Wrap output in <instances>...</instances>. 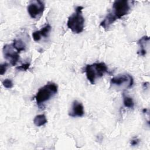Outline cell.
<instances>
[{
	"instance_id": "obj_1",
	"label": "cell",
	"mask_w": 150,
	"mask_h": 150,
	"mask_svg": "<svg viewBox=\"0 0 150 150\" xmlns=\"http://www.w3.org/2000/svg\"><path fill=\"white\" fill-rule=\"evenodd\" d=\"M131 9L130 4L127 0H117L112 4V10L107 14L100 23V26L107 29L117 19L127 15Z\"/></svg>"
},
{
	"instance_id": "obj_2",
	"label": "cell",
	"mask_w": 150,
	"mask_h": 150,
	"mask_svg": "<svg viewBox=\"0 0 150 150\" xmlns=\"http://www.w3.org/2000/svg\"><path fill=\"white\" fill-rule=\"evenodd\" d=\"M83 9V6H77L74 12L69 17L67 20V27L72 32L76 34L82 32L84 30L85 20L82 13Z\"/></svg>"
},
{
	"instance_id": "obj_3",
	"label": "cell",
	"mask_w": 150,
	"mask_h": 150,
	"mask_svg": "<svg viewBox=\"0 0 150 150\" xmlns=\"http://www.w3.org/2000/svg\"><path fill=\"white\" fill-rule=\"evenodd\" d=\"M87 79L91 84H94L97 79L102 77L104 74L108 73L107 65L103 62L94 63L87 64L85 67Z\"/></svg>"
},
{
	"instance_id": "obj_4",
	"label": "cell",
	"mask_w": 150,
	"mask_h": 150,
	"mask_svg": "<svg viewBox=\"0 0 150 150\" xmlns=\"http://www.w3.org/2000/svg\"><path fill=\"white\" fill-rule=\"evenodd\" d=\"M58 87L54 83H48L40 88L35 96L37 104L40 106L52 98L57 92Z\"/></svg>"
},
{
	"instance_id": "obj_5",
	"label": "cell",
	"mask_w": 150,
	"mask_h": 150,
	"mask_svg": "<svg viewBox=\"0 0 150 150\" xmlns=\"http://www.w3.org/2000/svg\"><path fill=\"white\" fill-rule=\"evenodd\" d=\"M29 16L33 19L40 18L45 10V4L41 1H30L27 8Z\"/></svg>"
},
{
	"instance_id": "obj_6",
	"label": "cell",
	"mask_w": 150,
	"mask_h": 150,
	"mask_svg": "<svg viewBox=\"0 0 150 150\" xmlns=\"http://www.w3.org/2000/svg\"><path fill=\"white\" fill-rule=\"evenodd\" d=\"M110 84L116 87L125 86V88H130L134 84V79L128 74H122L112 77L110 80Z\"/></svg>"
},
{
	"instance_id": "obj_7",
	"label": "cell",
	"mask_w": 150,
	"mask_h": 150,
	"mask_svg": "<svg viewBox=\"0 0 150 150\" xmlns=\"http://www.w3.org/2000/svg\"><path fill=\"white\" fill-rule=\"evenodd\" d=\"M3 53L4 57L10 62L12 66H15L19 60V53L13 47L12 44L4 46Z\"/></svg>"
},
{
	"instance_id": "obj_8",
	"label": "cell",
	"mask_w": 150,
	"mask_h": 150,
	"mask_svg": "<svg viewBox=\"0 0 150 150\" xmlns=\"http://www.w3.org/2000/svg\"><path fill=\"white\" fill-rule=\"evenodd\" d=\"M84 114V106L83 104L77 100H74L72 103L71 109L69 112L71 117H81Z\"/></svg>"
},
{
	"instance_id": "obj_9",
	"label": "cell",
	"mask_w": 150,
	"mask_h": 150,
	"mask_svg": "<svg viewBox=\"0 0 150 150\" xmlns=\"http://www.w3.org/2000/svg\"><path fill=\"white\" fill-rule=\"evenodd\" d=\"M52 27L47 23L45 26H43L40 30L35 31L32 33V38L35 42L39 41L42 37L47 38L49 34V32L51 31Z\"/></svg>"
},
{
	"instance_id": "obj_10",
	"label": "cell",
	"mask_w": 150,
	"mask_h": 150,
	"mask_svg": "<svg viewBox=\"0 0 150 150\" xmlns=\"http://www.w3.org/2000/svg\"><path fill=\"white\" fill-rule=\"evenodd\" d=\"M149 38L147 36H144L142 37L138 42L139 45V50L138 52V53L141 56H145L146 53V46L148 43Z\"/></svg>"
},
{
	"instance_id": "obj_11",
	"label": "cell",
	"mask_w": 150,
	"mask_h": 150,
	"mask_svg": "<svg viewBox=\"0 0 150 150\" xmlns=\"http://www.w3.org/2000/svg\"><path fill=\"white\" fill-rule=\"evenodd\" d=\"M12 46L19 53H20L21 51L25 50L26 49V45L25 43L21 39L13 40V43H12Z\"/></svg>"
},
{
	"instance_id": "obj_12",
	"label": "cell",
	"mask_w": 150,
	"mask_h": 150,
	"mask_svg": "<svg viewBox=\"0 0 150 150\" xmlns=\"http://www.w3.org/2000/svg\"><path fill=\"white\" fill-rule=\"evenodd\" d=\"M47 121L45 114H39L35 116L33 120L34 124L37 127H41L47 123Z\"/></svg>"
},
{
	"instance_id": "obj_13",
	"label": "cell",
	"mask_w": 150,
	"mask_h": 150,
	"mask_svg": "<svg viewBox=\"0 0 150 150\" xmlns=\"http://www.w3.org/2000/svg\"><path fill=\"white\" fill-rule=\"evenodd\" d=\"M122 98H123V103L125 107L132 108L134 106V103L132 98L127 95L125 93L122 94Z\"/></svg>"
},
{
	"instance_id": "obj_14",
	"label": "cell",
	"mask_w": 150,
	"mask_h": 150,
	"mask_svg": "<svg viewBox=\"0 0 150 150\" xmlns=\"http://www.w3.org/2000/svg\"><path fill=\"white\" fill-rule=\"evenodd\" d=\"M3 86L6 88H11L13 86V83L12 80L9 79H6L2 81Z\"/></svg>"
},
{
	"instance_id": "obj_15",
	"label": "cell",
	"mask_w": 150,
	"mask_h": 150,
	"mask_svg": "<svg viewBox=\"0 0 150 150\" xmlns=\"http://www.w3.org/2000/svg\"><path fill=\"white\" fill-rule=\"evenodd\" d=\"M30 67V63H23L22 65L16 67V69L19 71H26Z\"/></svg>"
},
{
	"instance_id": "obj_16",
	"label": "cell",
	"mask_w": 150,
	"mask_h": 150,
	"mask_svg": "<svg viewBox=\"0 0 150 150\" xmlns=\"http://www.w3.org/2000/svg\"><path fill=\"white\" fill-rule=\"evenodd\" d=\"M8 64L6 63H4L0 65V74H1V75H3L5 73L6 69L8 68Z\"/></svg>"
},
{
	"instance_id": "obj_17",
	"label": "cell",
	"mask_w": 150,
	"mask_h": 150,
	"mask_svg": "<svg viewBox=\"0 0 150 150\" xmlns=\"http://www.w3.org/2000/svg\"><path fill=\"white\" fill-rule=\"evenodd\" d=\"M139 139L137 138H134V139H132L131 141V144L132 145V146H135V145H137L139 144Z\"/></svg>"
}]
</instances>
